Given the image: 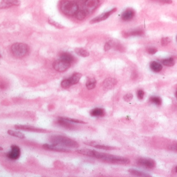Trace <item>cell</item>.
<instances>
[{
  "mask_svg": "<svg viewBox=\"0 0 177 177\" xmlns=\"http://www.w3.org/2000/svg\"><path fill=\"white\" fill-rule=\"evenodd\" d=\"M93 158L102 160L108 163L118 165H127L130 162V160L127 158L98 152L96 150L94 152Z\"/></svg>",
  "mask_w": 177,
  "mask_h": 177,
  "instance_id": "obj_1",
  "label": "cell"
},
{
  "mask_svg": "<svg viewBox=\"0 0 177 177\" xmlns=\"http://www.w3.org/2000/svg\"><path fill=\"white\" fill-rule=\"evenodd\" d=\"M49 140L52 144L56 146L72 148H77L79 146V143L76 141L61 135L52 136L50 137Z\"/></svg>",
  "mask_w": 177,
  "mask_h": 177,
  "instance_id": "obj_2",
  "label": "cell"
},
{
  "mask_svg": "<svg viewBox=\"0 0 177 177\" xmlns=\"http://www.w3.org/2000/svg\"><path fill=\"white\" fill-rule=\"evenodd\" d=\"M60 9L66 16H74L79 11V6L74 1L64 0L60 4Z\"/></svg>",
  "mask_w": 177,
  "mask_h": 177,
  "instance_id": "obj_3",
  "label": "cell"
},
{
  "mask_svg": "<svg viewBox=\"0 0 177 177\" xmlns=\"http://www.w3.org/2000/svg\"><path fill=\"white\" fill-rule=\"evenodd\" d=\"M11 51L15 57L17 58H22L28 54L29 51V47L25 43H16L12 45Z\"/></svg>",
  "mask_w": 177,
  "mask_h": 177,
  "instance_id": "obj_4",
  "label": "cell"
},
{
  "mask_svg": "<svg viewBox=\"0 0 177 177\" xmlns=\"http://www.w3.org/2000/svg\"><path fill=\"white\" fill-rule=\"evenodd\" d=\"M71 66V63L62 59H59L53 62V67L55 70L59 72L65 71Z\"/></svg>",
  "mask_w": 177,
  "mask_h": 177,
  "instance_id": "obj_5",
  "label": "cell"
},
{
  "mask_svg": "<svg viewBox=\"0 0 177 177\" xmlns=\"http://www.w3.org/2000/svg\"><path fill=\"white\" fill-rule=\"evenodd\" d=\"M99 0H85L82 4L87 13H91L96 9L99 4Z\"/></svg>",
  "mask_w": 177,
  "mask_h": 177,
  "instance_id": "obj_6",
  "label": "cell"
},
{
  "mask_svg": "<svg viewBox=\"0 0 177 177\" xmlns=\"http://www.w3.org/2000/svg\"><path fill=\"white\" fill-rule=\"evenodd\" d=\"M137 164L144 168L151 169L155 167V162L151 159L141 158L137 160Z\"/></svg>",
  "mask_w": 177,
  "mask_h": 177,
  "instance_id": "obj_7",
  "label": "cell"
},
{
  "mask_svg": "<svg viewBox=\"0 0 177 177\" xmlns=\"http://www.w3.org/2000/svg\"><path fill=\"white\" fill-rule=\"evenodd\" d=\"M117 10V9L116 7L113 8L112 9L110 10L109 11L103 13L99 16H96L95 18L91 20V21H90V23L92 24V23H98V22H101V21H102L104 20H106V19H108L109 16L112 14L113 13L116 12Z\"/></svg>",
  "mask_w": 177,
  "mask_h": 177,
  "instance_id": "obj_8",
  "label": "cell"
},
{
  "mask_svg": "<svg viewBox=\"0 0 177 177\" xmlns=\"http://www.w3.org/2000/svg\"><path fill=\"white\" fill-rule=\"evenodd\" d=\"M20 155L21 150L20 147L16 145H12L11 151L7 154V157L11 160H16L20 158Z\"/></svg>",
  "mask_w": 177,
  "mask_h": 177,
  "instance_id": "obj_9",
  "label": "cell"
},
{
  "mask_svg": "<svg viewBox=\"0 0 177 177\" xmlns=\"http://www.w3.org/2000/svg\"><path fill=\"white\" fill-rule=\"evenodd\" d=\"M15 128L18 130H22L28 131H32V132H46L45 130H44L41 128L34 127L33 126L28 125H21V124H17L16 125Z\"/></svg>",
  "mask_w": 177,
  "mask_h": 177,
  "instance_id": "obj_10",
  "label": "cell"
},
{
  "mask_svg": "<svg viewBox=\"0 0 177 177\" xmlns=\"http://www.w3.org/2000/svg\"><path fill=\"white\" fill-rule=\"evenodd\" d=\"M20 3V0H2L0 2V9H7L13 6H18Z\"/></svg>",
  "mask_w": 177,
  "mask_h": 177,
  "instance_id": "obj_11",
  "label": "cell"
},
{
  "mask_svg": "<svg viewBox=\"0 0 177 177\" xmlns=\"http://www.w3.org/2000/svg\"><path fill=\"white\" fill-rule=\"evenodd\" d=\"M43 147L44 149L49 150V151H53L56 152H70L71 151L68 149L63 148L62 147H58V146H54L53 144H44L43 145Z\"/></svg>",
  "mask_w": 177,
  "mask_h": 177,
  "instance_id": "obj_12",
  "label": "cell"
},
{
  "mask_svg": "<svg viewBox=\"0 0 177 177\" xmlns=\"http://www.w3.org/2000/svg\"><path fill=\"white\" fill-rule=\"evenodd\" d=\"M135 16V11L134 9L128 8L122 13L121 19L124 21H129L133 19Z\"/></svg>",
  "mask_w": 177,
  "mask_h": 177,
  "instance_id": "obj_13",
  "label": "cell"
},
{
  "mask_svg": "<svg viewBox=\"0 0 177 177\" xmlns=\"http://www.w3.org/2000/svg\"><path fill=\"white\" fill-rule=\"evenodd\" d=\"M117 83L115 79L109 78L106 79L103 82V87L105 90H110L115 86Z\"/></svg>",
  "mask_w": 177,
  "mask_h": 177,
  "instance_id": "obj_14",
  "label": "cell"
},
{
  "mask_svg": "<svg viewBox=\"0 0 177 177\" xmlns=\"http://www.w3.org/2000/svg\"><path fill=\"white\" fill-rule=\"evenodd\" d=\"M85 144H87L90 146H93L96 148L98 149H102V150H114L115 149V148L112 147V146H106L104 144H101L99 143H94V142H88V143H85Z\"/></svg>",
  "mask_w": 177,
  "mask_h": 177,
  "instance_id": "obj_15",
  "label": "cell"
},
{
  "mask_svg": "<svg viewBox=\"0 0 177 177\" xmlns=\"http://www.w3.org/2000/svg\"><path fill=\"white\" fill-rule=\"evenodd\" d=\"M57 123L60 125L68 129H73L75 127V126L73 124H72L70 122L65 120L64 119H62L61 117L59 118V120L57 121Z\"/></svg>",
  "mask_w": 177,
  "mask_h": 177,
  "instance_id": "obj_16",
  "label": "cell"
},
{
  "mask_svg": "<svg viewBox=\"0 0 177 177\" xmlns=\"http://www.w3.org/2000/svg\"><path fill=\"white\" fill-rule=\"evenodd\" d=\"M150 67L152 71L154 72H159L162 69V66L160 63L156 61H152L150 64Z\"/></svg>",
  "mask_w": 177,
  "mask_h": 177,
  "instance_id": "obj_17",
  "label": "cell"
},
{
  "mask_svg": "<svg viewBox=\"0 0 177 177\" xmlns=\"http://www.w3.org/2000/svg\"><path fill=\"white\" fill-rule=\"evenodd\" d=\"M105 115L104 109L101 108H96L93 109L90 112V115L92 117H103Z\"/></svg>",
  "mask_w": 177,
  "mask_h": 177,
  "instance_id": "obj_18",
  "label": "cell"
},
{
  "mask_svg": "<svg viewBox=\"0 0 177 177\" xmlns=\"http://www.w3.org/2000/svg\"><path fill=\"white\" fill-rule=\"evenodd\" d=\"M82 76V75L80 73H75L68 79L71 82L72 85H74V84L78 83L80 81Z\"/></svg>",
  "mask_w": 177,
  "mask_h": 177,
  "instance_id": "obj_19",
  "label": "cell"
},
{
  "mask_svg": "<svg viewBox=\"0 0 177 177\" xmlns=\"http://www.w3.org/2000/svg\"><path fill=\"white\" fill-rule=\"evenodd\" d=\"M60 58L66 62L71 63L74 61V57L70 53L68 52H63L60 56Z\"/></svg>",
  "mask_w": 177,
  "mask_h": 177,
  "instance_id": "obj_20",
  "label": "cell"
},
{
  "mask_svg": "<svg viewBox=\"0 0 177 177\" xmlns=\"http://www.w3.org/2000/svg\"><path fill=\"white\" fill-rule=\"evenodd\" d=\"M7 134L10 135L11 136L18 138L19 139H23L25 138L24 134L19 131L9 130L7 131Z\"/></svg>",
  "mask_w": 177,
  "mask_h": 177,
  "instance_id": "obj_21",
  "label": "cell"
},
{
  "mask_svg": "<svg viewBox=\"0 0 177 177\" xmlns=\"http://www.w3.org/2000/svg\"><path fill=\"white\" fill-rule=\"evenodd\" d=\"M129 172L132 175L136 176H139V177H147V176H150L149 174H146V173L143 172L142 171L138 170L136 169H130L129 170Z\"/></svg>",
  "mask_w": 177,
  "mask_h": 177,
  "instance_id": "obj_22",
  "label": "cell"
},
{
  "mask_svg": "<svg viewBox=\"0 0 177 177\" xmlns=\"http://www.w3.org/2000/svg\"><path fill=\"white\" fill-rule=\"evenodd\" d=\"M75 52L79 56L82 57H87L89 56L90 53L87 50L83 48H76L75 49Z\"/></svg>",
  "mask_w": 177,
  "mask_h": 177,
  "instance_id": "obj_23",
  "label": "cell"
},
{
  "mask_svg": "<svg viewBox=\"0 0 177 177\" xmlns=\"http://www.w3.org/2000/svg\"><path fill=\"white\" fill-rule=\"evenodd\" d=\"M96 81L94 78H89L86 83V87L87 89L91 90L94 89L96 85Z\"/></svg>",
  "mask_w": 177,
  "mask_h": 177,
  "instance_id": "obj_24",
  "label": "cell"
},
{
  "mask_svg": "<svg viewBox=\"0 0 177 177\" xmlns=\"http://www.w3.org/2000/svg\"><path fill=\"white\" fill-rule=\"evenodd\" d=\"M144 32L142 30H136V31H131L130 32L125 33L124 34L125 37H128L130 36H140L143 35Z\"/></svg>",
  "mask_w": 177,
  "mask_h": 177,
  "instance_id": "obj_25",
  "label": "cell"
},
{
  "mask_svg": "<svg viewBox=\"0 0 177 177\" xmlns=\"http://www.w3.org/2000/svg\"><path fill=\"white\" fill-rule=\"evenodd\" d=\"M75 18L76 19L79 20V21H82L83 20L85 16H86V12L83 9H81V10H79L77 13L75 14Z\"/></svg>",
  "mask_w": 177,
  "mask_h": 177,
  "instance_id": "obj_26",
  "label": "cell"
},
{
  "mask_svg": "<svg viewBox=\"0 0 177 177\" xmlns=\"http://www.w3.org/2000/svg\"><path fill=\"white\" fill-rule=\"evenodd\" d=\"M162 63L167 66H172L174 65L175 62L174 59L172 58H169L168 59H165L162 60L161 61Z\"/></svg>",
  "mask_w": 177,
  "mask_h": 177,
  "instance_id": "obj_27",
  "label": "cell"
},
{
  "mask_svg": "<svg viewBox=\"0 0 177 177\" xmlns=\"http://www.w3.org/2000/svg\"><path fill=\"white\" fill-rule=\"evenodd\" d=\"M150 101L157 106H160L161 104V99L159 96H151Z\"/></svg>",
  "mask_w": 177,
  "mask_h": 177,
  "instance_id": "obj_28",
  "label": "cell"
},
{
  "mask_svg": "<svg viewBox=\"0 0 177 177\" xmlns=\"http://www.w3.org/2000/svg\"><path fill=\"white\" fill-rule=\"evenodd\" d=\"M48 22H49V23H50L51 25H53L54 26H55L56 28H59V29L64 28V26L63 25L59 23L58 22L54 21L52 19L49 18V19H48Z\"/></svg>",
  "mask_w": 177,
  "mask_h": 177,
  "instance_id": "obj_29",
  "label": "cell"
},
{
  "mask_svg": "<svg viewBox=\"0 0 177 177\" xmlns=\"http://www.w3.org/2000/svg\"><path fill=\"white\" fill-rule=\"evenodd\" d=\"M61 85L63 88L64 89H68L69 87H70L72 85L69 79H65V80H63V81L61 82Z\"/></svg>",
  "mask_w": 177,
  "mask_h": 177,
  "instance_id": "obj_30",
  "label": "cell"
},
{
  "mask_svg": "<svg viewBox=\"0 0 177 177\" xmlns=\"http://www.w3.org/2000/svg\"><path fill=\"white\" fill-rule=\"evenodd\" d=\"M114 45H115V43L112 41H109L105 44L104 49L106 51H108L110 50L112 47H114Z\"/></svg>",
  "mask_w": 177,
  "mask_h": 177,
  "instance_id": "obj_31",
  "label": "cell"
},
{
  "mask_svg": "<svg viewBox=\"0 0 177 177\" xmlns=\"http://www.w3.org/2000/svg\"><path fill=\"white\" fill-rule=\"evenodd\" d=\"M62 119H64L66 121L70 122H73V123H85V122L84 121L79 120L78 119H72V118H65V117H62Z\"/></svg>",
  "mask_w": 177,
  "mask_h": 177,
  "instance_id": "obj_32",
  "label": "cell"
},
{
  "mask_svg": "<svg viewBox=\"0 0 177 177\" xmlns=\"http://www.w3.org/2000/svg\"><path fill=\"white\" fill-rule=\"evenodd\" d=\"M133 97L134 96L132 93H127L123 96V100L126 102H130L133 99Z\"/></svg>",
  "mask_w": 177,
  "mask_h": 177,
  "instance_id": "obj_33",
  "label": "cell"
},
{
  "mask_svg": "<svg viewBox=\"0 0 177 177\" xmlns=\"http://www.w3.org/2000/svg\"><path fill=\"white\" fill-rule=\"evenodd\" d=\"M171 40L169 37H163L161 39V44L162 46H166L169 43Z\"/></svg>",
  "mask_w": 177,
  "mask_h": 177,
  "instance_id": "obj_34",
  "label": "cell"
},
{
  "mask_svg": "<svg viewBox=\"0 0 177 177\" xmlns=\"http://www.w3.org/2000/svg\"><path fill=\"white\" fill-rule=\"evenodd\" d=\"M144 96V92L142 90H139L137 92V96L138 99L140 100H142Z\"/></svg>",
  "mask_w": 177,
  "mask_h": 177,
  "instance_id": "obj_35",
  "label": "cell"
},
{
  "mask_svg": "<svg viewBox=\"0 0 177 177\" xmlns=\"http://www.w3.org/2000/svg\"><path fill=\"white\" fill-rule=\"evenodd\" d=\"M148 52L150 54H155L157 52V49L155 47H149L147 49Z\"/></svg>",
  "mask_w": 177,
  "mask_h": 177,
  "instance_id": "obj_36",
  "label": "cell"
},
{
  "mask_svg": "<svg viewBox=\"0 0 177 177\" xmlns=\"http://www.w3.org/2000/svg\"><path fill=\"white\" fill-rule=\"evenodd\" d=\"M151 1H155V2L162 3V4H170L172 2L171 0H151Z\"/></svg>",
  "mask_w": 177,
  "mask_h": 177,
  "instance_id": "obj_37",
  "label": "cell"
},
{
  "mask_svg": "<svg viewBox=\"0 0 177 177\" xmlns=\"http://www.w3.org/2000/svg\"><path fill=\"white\" fill-rule=\"evenodd\" d=\"M169 149L171 151L177 152V143L171 144V146H170L169 147Z\"/></svg>",
  "mask_w": 177,
  "mask_h": 177,
  "instance_id": "obj_38",
  "label": "cell"
},
{
  "mask_svg": "<svg viewBox=\"0 0 177 177\" xmlns=\"http://www.w3.org/2000/svg\"><path fill=\"white\" fill-rule=\"evenodd\" d=\"M175 95H176V98H177V90L176 91V93H175Z\"/></svg>",
  "mask_w": 177,
  "mask_h": 177,
  "instance_id": "obj_39",
  "label": "cell"
},
{
  "mask_svg": "<svg viewBox=\"0 0 177 177\" xmlns=\"http://www.w3.org/2000/svg\"><path fill=\"white\" fill-rule=\"evenodd\" d=\"M175 171H176V172H177V166L175 168Z\"/></svg>",
  "mask_w": 177,
  "mask_h": 177,
  "instance_id": "obj_40",
  "label": "cell"
},
{
  "mask_svg": "<svg viewBox=\"0 0 177 177\" xmlns=\"http://www.w3.org/2000/svg\"><path fill=\"white\" fill-rule=\"evenodd\" d=\"M1 150H3V148H2V147L0 146V151H1Z\"/></svg>",
  "mask_w": 177,
  "mask_h": 177,
  "instance_id": "obj_41",
  "label": "cell"
},
{
  "mask_svg": "<svg viewBox=\"0 0 177 177\" xmlns=\"http://www.w3.org/2000/svg\"><path fill=\"white\" fill-rule=\"evenodd\" d=\"M1 55H0V58H1Z\"/></svg>",
  "mask_w": 177,
  "mask_h": 177,
  "instance_id": "obj_42",
  "label": "cell"
},
{
  "mask_svg": "<svg viewBox=\"0 0 177 177\" xmlns=\"http://www.w3.org/2000/svg\"></svg>",
  "mask_w": 177,
  "mask_h": 177,
  "instance_id": "obj_43",
  "label": "cell"
}]
</instances>
